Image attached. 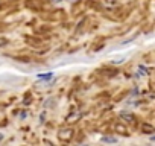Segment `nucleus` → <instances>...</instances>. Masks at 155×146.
I'll return each instance as SVG.
<instances>
[{"mask_svg": "<svg viewBox=\"0 0 155 146\" xmlns=\"http://www.w3.org/2000/svg\"><path fill=\"white\" fill-rule=\"evenodd\" d=\"M141 131H143V132H148V134H151V132L155 131V128H154L152 125H149V123H143V125H141Z\"/></svg>", "mask_w": 155, "mask_h": 146, "instance_id": "f03ea898", "label": "nucleus"}, {"mask_svg": "<svg viewBox=\"0 0 155 146\" xmlns=\"http://www.w3.org/2000/svg\"><path fill=\"white\" fill-rule=\"evenodd\" d=\"M151 140H152V142H155V136H154V137H151Z\"/></svg>", "mask_w": 155, "mask_h": 146, "instance_id": "39448f33", "label": "nucleus"}, {"mask_svg": "<svg viewBox=\"0 0 155 146\" xmlns=\"http://www.w3.org/2000/svg\"><path fill=\"white\" fill-rule=\"evenodd\" d=\"M102 142L103 143H116L117 139H116V137H102Z\"/></svg>", "mask_w": 155, "mask_h": 146, "instance_id": "7ed1b4c3", "label": "nucleus"}, {"mask_svg": "<svg viewBox=\"0 0 155 146\" xmlns=\"http://www.w3.org/2000/svg\"><path fill=\"white\" fill-rule=\"evenodd\" d=\"M3 140V134H2V132H0V142H2Z\"/></svg>", "mask_w": 155, "mask_h": 146, "instance_id": "20e7f679", "label": "nucleus"}, {"mask_svg": "<svg viewBox=\"0 0 155 146\" xmlns=\"http://www.w3.org/2000/svg\"><path fill=\"white\" fill-rule=\"evenodd\" d=\"M120 117L123 119V120H126V122H134L135 120L134 114H129V113H120Z\"/></svg>", "mask_w": 155, "mask_h": 146, "instance_id": "f257e3e1", "label": "nucleus"}]
</instances>
